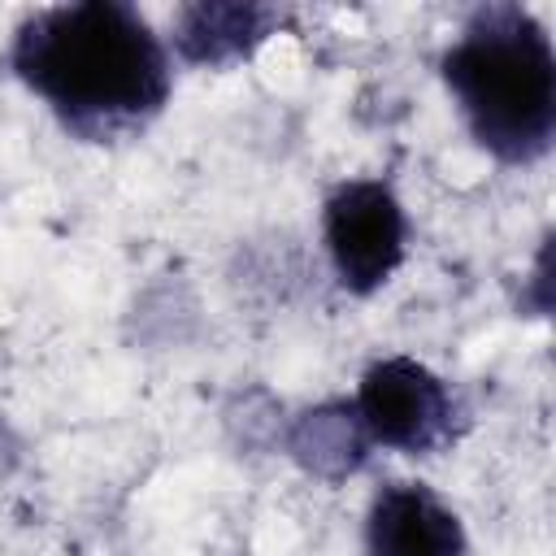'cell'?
I'll return each mask as SVG.
<instances>
[{
	"label": "cell",
	"instance_id": "cell-6",
	"mask_svg": "<svg viewBox=\"0 0 556 556\" xmlns=\"http://www.w3.org/2000/svg\"><path fill=\"white\" fill-rule=\"evenodd\" d=\"M274 26L261 4H191L178 13V52L195 65H222L252 52Z\"/></svg>",
	"mask_w": 556,
	"mask_h": 556
},
{
	"label": "cell",
	"instance_id": "cell-1",
	"mask_svg": "<svg viewBox=\"0 0 556 556\" xmlns=\"http://www.w3.org/2000/svg\"><path fill=\"white\" fill-rule=\"evenodd\" d=\"M17 78L74 130H109L156 113L169 96V61L152 26L117 0H83L30 13L9 52Z\"/></svg>",
	"mask_w": 556,
	"mask_h": 556
},
{
	"label": "cell",
	"instance_id": "cell-4",
	"mask_svg": "<svg viewBox=\"0 0 556 556\" xmlns=\"http://www.w3.org/2000/svg\"><path fill=\"white\" fill-rule=\"evenodd\" d=\"M326 248L352 291L382 287L404 261V208L382 182H343L326 200Z\"/></svg>",
	"mask_w": 556,
	"mask_h": 556
},
{
	"label": "cell",
	"instance_id": "cell-2",
	"mask_svg": "<svg viewBox=\"0 0 556 556\" xmlns=\"http://www.w3.org/2000/svg\"><path fill=\"white\" fill-rule=\"evenodd\" d=\"M443 78L482 148L534 161L556 135V52L521 4L478 9L443 56Z\"/></svg>",
	"mask_w": 556,
	"mask_h": 556
},
{
	"label": "cell",
	"instance_id": "cell-5",
	"mask_svg": "<svg viewBox=\"0 0 556 556\" xmlns=\"http://www.w3.org/2000/svg\"><path fill=\"white\" fill-rule=\"evenodd\" d=\"M369 556H465V530L456 513L426 486H387L365 526Z\"/></svg>",
	"mask_w": 556,
	"mask_h": 556
},
{
	"label": "cell",
	"instance_id": "cell-3",
	"mask_svg": "<svg viewBox=\"0 0 556 556\" xmlns=\"http://www.w3.org/2000/svg\"><path fill=\"white\" fill-rule=\"evenodd\" d=\"M356 417L374 443L395 452H430L452 430L447 387L408 356H387L365 369L356 391Z\"/></svg>",
	"mask_w": 556,
	"mask_h": 556
},
{
	"label": "cell",
	"instance_id": "cell-7",
	"mask_svg": "<svg viewBox=\"0 0 556 556\" xmlns=\"http://www.w3.org/2000/svg\"><path fill=\"white\" fill-rule=\"evenodd\" d=\"M291 452H295V460L304 469H313L321 478H343L365 456V426H361L356 408H343V404L313 408L295 426Z\"/></svg>",
	"mask_w": 556,
	"mask_h": 556
}]
</instances>
